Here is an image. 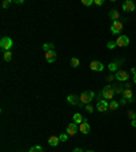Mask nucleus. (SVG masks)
I'll list each match as a JSON object with an SVG mask.
<instances>
[{"label": "nucleus", "instance_id": "20", "mask_svg": "<svg viewBox=\"0 0 136 152\" xmlns=\"http://www.w3.org/2000/svg\"><path fill=\"white\" fill-rule=\"evenodd\" d=\"M74 122L75 124H82V122H83V117H82V114H79V113L74 114Z\"/></svg>", "mask_w": 136, "mask_h": 152}, {"label": "nucleus", "instance_id": "32", "mask_svg": "<svg viewBox=\"0 0 136 152\" xmlns=\"http://www.w3.org/2000/svg\"><path fill=\"white\" fill-rule=\"evenodd\" d=\"M72 152H85V151H83V149H81V148H75Z\"/></svg>", "mask_w": 136, "mask_h": 152}, {"label": "nucleus", "instance_id": "23", "mask_svg": "<svg viewBox=\"0 0 136 152\" xmlns=\"http://www.w3.org/2000/svg\"><path fill=\"white\" fill-rule=\"evenodd\" d=\"M29 152H44V151H42V147L41 145H34V147H31Z\"/></svg>", "mask_w": 136, "mask_h": 152}, {"label": "nucleus", "instance_id": "12", "mask_svg": "<svg viewBox=\"0 0 136 152\" xmlns=\"http://www.w3.org/2000/svg\"><path fill=\"white\" fill-rule=\"evenodd\" d=\"M90 129H91V128H90V125H88L86 121H83L81 124V128H79V130H81L83 134H88V133H90Z\"/></svg>", "mask_w": 136, "mask_h": 152}, {"label": "nucleus", "instance_id": "9", "mask_svg": "<svg viewBox=\"0 0 136 152\" xmlns=\"http://www.w3.org/2000/svg\"><path fill=\"white\" fill-rule=\"evenodd\" d=\"M108 109H109V103H108V101H105V99H99L98 103H97V110L101 111V113H104V111H106Z\"/></svg>", "mask_w": 136, "mask_h": 152}, {"label": "nucleus", "instance_id": "1", "mask_svg": "<svg viewBox=\"0 0 136 152\" xmlns=\"http://www.w3.org/2000/svg\"><path fill=\"white\" fill-rule=\"evenodd\" d=\"M13 39L10 38V37H3L1 39H0V48L3 52H8L10 49L13 48Z\"/></svg>", "mask_w": 136, "mask_h": 152}, {"label": "nucleus", "instance_id": "33", "mask_svg": "<svg viewBox=\"0 0 136 152\" xmlns=\"http://www.w3.org/2000/svg\"><path fill=\"white\" fill-rule=\"evenodd\" d=\"M17 4H23V0H15Z\"/></svg>", "mask_w": 136, "mask_h": 152}, {"label": "nucleus", "instance_id": "14", "mask_svg": "<svg viewBox=\"0 0 136 152\" xmlns=\"http://www.w3.org/2000/svg\"><path fill=\"white\" fill-rule=\"evenodd\" d=\"M109 18L112 19V20H118V18H120V14H118V11L117 10H110L109 11Z\"/></svg>", "mask_w": 136, "mask_h": 152}, {"label": "nucleus", "instance_id": "11", "mask_svg": "<svg viewBox=\"0 0 136 152\" xmlns=\"http://www.w3.org/2000/svg\"><path fill=\"white\" fill-rule=\"evenodd\" d=\"M56 57H57V55H56L55 50H50V52H46V53H45V59H46L48 63H55Z\"/></svg>", "mask_w": 136, "mask_h": 152}, {"label": "nucleus", "instance_id": "31", "mask_svg": "<svg viewBox=\"0 0 136 152\" xmlns=\"http://www.w3.org/2000/svg\"><path fill=\"white\" fill-rule=\"evenodd\" d=\"M94 3H95L97 6H102V4H104V0H95Z\"/></svg>", "mask_w": 136, "mask_h": 152}, {"label": "nucleus", "instance_id": "30", "mask_svg": "<svg viewBox=\"0 0 136 152\" xmlns=\"http://www.w3.org/2000/svg\"><path fill=\"white\" fill-rule=\"evenodd\" d=\"M128 117H129L131 120H136V114L133 111H129V113H128Z\"/></svg>", "mask_w": 136, "mask_h": 152}, {"label": "nucleus", "instance_id": "6", "mask_svg": "<svg viewBox=\"0 0 136 152\" xmlns=\"http://www.w3.org/2000/svg\"><path fill=\"white\" fill-rule=\"evenodd\" d=\"M121 30H123V23H121V22L116 20V22H113V23H112L110 31L113 33V34H118V33H121Z\"/></svg>", "mask_w": 136, "mask_h": 152}, {"label": "nucleus", "instance_id": "24", "mask_svg": "<svg viewBox=\"0 0 136 152\" xmlns=\"http://www.w3.org/2000/svg\"><path fill=\"white\" fill-rule=\"evenodd\" d=\"M117 107H118V102H116V101H110V103H109V109L116 110Z\"/></svg>", "mask_w": 136, "mask_h": 152}, {"label": "nucleus", "instance_id": "10", "mask_svg": "<svg viewBox=\"0 0 136 152\" xmlns=\"http://www.w3.org/2000/svg\"><path fill=\"white\" fill-rule=\"evenodd\" d=\"M78 124H75V122H71L69 125L67 126V133L69 134V136H75V134L78 133Z\"/></svg>", "mask_w": 136, "mask_h": 152}, {"label": "nucleus", "instance_id": "5", "mask_svg": "<svg viewBox=\"0 0 136 152\" xmlns=\"http://www.w3.org/2000/svg\"><path fill=\"white\" fill-rule=\"evenodd\" d=\"M114 78H116L118 82H127L128 78H129V73L127 72V71H117L116 75H114Z\"/></svg>", "mask_w": 136, "mask_h": 152}, {"label": "nucleus", "instance_id": "4", "mask_svg": "<svg viewBox=\"0 0 136 152\" xmlns=\"http://www.w3.org/2000/svg\"><path fill=\"white\" fill-rule=\"evenodd\" d=\"M116 43H117V46H120V48H125V46H128V45H129V38H128V36L121 34V36L117 38Z\"/></svg>", "mask_w": 136, "mask_h": 152}, {"label": "nucleus", "instance_id": "26", "mask_svg": "<svg viewBox=\"0 0 136 152\" xmlns=\"http://www.w3.org/2000/svg\"><path fill=\"white\" fill-rule=\"evenodd\" d=\"M82 4L83 6H91V4H94V0H82Z\"/></svg>", "mask_w": 136, "mask_h": 152}, {"label": "nucleus", "instance_id": "25", "mask_svg": "<svg viewBox=\"0 0 136 152\" xmlns=\"http://www.w3.org/2000/svg\"><path fill=\"white\" fill-rule=\"evenodd\" d=\"M68 136H69L68 133H61L60 136H59V139H60V141H67L68 140Z\"/></svg>", "mask_w": 136, "mask_h": 152}, {"label": "nucleus", "instance_id": "27", "mask_svg": "<svg viewBox=\"0 0 136 152\" xmlns=\"http://www.w3.org/2000/svg\"><path fill=\"white\" fill-rule=\"evenodd\" d=\"M116 46H117L116 41H109V42H108V48L109 49H113V48H116Z\"/></svg>", "mask_w": 136, "mask_h": 152}, {"label": "nucleus", "instance_id": "28", "mask_svg": "<svg viewBox=\"0 0 136 152\" xmlns=\"http://www.w3.org/2000/svg\"><path fill=\"white\" fill-rule=\"evenodd\" d=\"M10 4H11V0H4V1L1 3V7H3V8H7V7H10Z\"/></svg>", "mask_w": 136, "mask_h": 152}, {"label": "nucleus", "instance_id": "19", "mask_svg": "<svg viewBox=\"0 0 136 152\" xmlns=\"http://www.w3.org/2000/svg\"><path fill=\"white\" fill-rule=\"evenodd\" d=\"M3 59H4V61H7V63H10L11 61V59H13V53L8 50V52H4L3 53Z\"/></svg>", "mask_w": 136, "mask_h": 152}, {"label": "nucleus", "instance_id": "17", "mask_svg": "<svg viewBox=\"0 0 136 152\" xmlns=\"http://www.w3.org/2000/svg\"><path fill=\"white\" fill-rule=\"evenodd\" d=\"M42 49H44V52L46 53V52H50V50H55V43H44L42 45Z\"/></svg>", "mask_w": 136, "mask_h": 152}, {"label": "nucleus", "instance_id": "21", "mask_svg": "<svg viewBox=\"0 0 136 152\" xmlns=\"http://www.w3.org/2000/svg\"><path fill=\"white\" fill-rule=\"evenodd\" d=\"M79 64H81L79 59H76V57H72V59H71V65H72L74 68H78L79 67Z\"/></svg>", "mask_w": 136, "mask_h": 152}, {"label": "nucleus", "instance_id": "16", "mask_svg": "<svg viewBox=\"0 0 136 152\" xmlns=\"http://www.w3.org/2000/svg\"><path fill=\"white\" fill-rule=\"evenodd\" d=\"M59 141H60V139H59L57 136H50V137H49V140H48V143H49V145L56 147L57 144H59Z\"/></svg>", "mask_w": 136, "mask_h": 152}, {"label": "nucleus", "instance_id": "37", "mask_svg": "<svg viewBox=\"0 0 136 152\" xmlns=\"http://www.w3.org/2000/svg\"><path fill=\"white\" fill-rule=\"evenodd\" d=\"M86 152H94V151H91V149H90V151H86Z\"/></svg>", "mask_w": 136, "mask_h": 152}, {"label": "nucleus", "instance_id": "35", "mask_svg": "<svg viewBox=\"0 0 136 152\" xmlns=\"http://www.w3.org/2000/svg\"><path fill=\"white\" fill-rule=\"evenodd\" d=\"M132 126H136V120H132Z\"/></svg>", "mask_w": 136, "mask_h": 152}, {"label": "nucleus", "instance_id": "2", "mask_svg": "<svg viewBox=\"0 0 136 152\" xmlns=\"http://www.w3.org/2000/svg\"><path fill=\"white\" fill-rule=\"evenodd\" d=\"M93 98H94L93 91H83L82 92V95L79 97V99H81L82 105H88L91 101H93Z\"/></svg>", "mask_w": 136, "mask_h": 152}, {"label": "nucleus", "instance_id": "3", "mask_svg": "<svg viewBox=\"0 0 136 152\" xmlns=\"http://www.w3.org/2000/svg\"><path fill=\"white\" fill-rule=\"evenodd\" d=\"M102 97L105 98V101H113V97H114V90L112 86H106L102 90Z\"/></svg>", "mask_w": 136, "mask_h": 152}, {"label": "nucleus", "instance_id": "8", "mask_svg": "<svg viewBox=\"0 0 136 152\" xmlns=\"http://www.w3.org/2000/svg\"><path fill=\"white\" fill-rule=\"evenodd\" d=\"M123 10L127 12H132L135 11V3L132 0H125L123 3Z\"/></svg>", "mask_w": 136, "mask_h": 152}, {"label": "nucleus", "instance_id": "22", "mask_svg": "<svg viewBox=\"0 0 136 152\" xmlns=\"http://www.w3.org/2000/svg\"><path fill=\"white\" fill-rule=\"evenodd\" d=\"M118 67H120V65H118L116 61H114V63H110V64H109V71L114 72V71H117V68H118Z\"/></svg>", "mask_w": 136, "mask_h": 152}, {"label": "nucleus", "instance_id": "7", "mask_svg": "<svg viewBox=\"0 0 136 152\" xmlns=\"http://www.w3.org/2000/svg\"><path fill=\"white\" fill-rule=\"evenodd\" d=\"M104 64L101 63V61H91L90 63V69L91 71H97V72H101V71H104Z\"/></svg>", "mask_w": 136, "mask_h": 152}, {"label": "nucleus", "instance_id": "34", "mask_svg": "<svg viewBox=\"0 0 136 152\" xmlns=\"http://www.w3.org/2000/svg\"><path fill=\"white\" fill-rule=\"evenodd\" d=\"M131 71H132V73H133V75H136V68H132Z\"/></svg>", "mask_w": 136, "mask_h": 152}, {"label": "nucleus", "instance_id": "18", "mask_svg": "<svg viewBox=\"0 0 136 152\" xmlns=\"http://www.w3.org/2000/svg\"><path fill=\"white\" fill-rule=\"evenodd\" d=\"M112 87H113L114 92H117V94H123L124 90H125V88H123V86H120V84H113Z\"/></svg>", "mask_w": 136, "mask_h": 152}, {"label": "nucleus", "instance_id": "29", "mask_svg": "<svg viewBox=\"0 0 136 152\" xmlns=\"http://www.w3.org/2000/svg\"><path fill=\"white\" fill-rule=\"evenodd\" d=\"M86 110L88 111V113H93V111H94V107L91 106V105H86Z\"/></svg>", "mask_w": 136, "mask_h": 152}, {"label": "nucleus", "instance_id": "15", "mask_svg": "<svg viewBox=\"0 0 136 152\" xmlns=\"http://www.w3.org/2000/svg\"><path fill=\"white\" fill-rule=\"evenodd\" d=\"M123 95H124V99H125V101H127V99H128V101H132V95H133V94H132V91H131V88H125V90H124V92H123Z\"/></svg>", "mask_w": 136, "mask_h": 152}, {"label": "nucleus", "instance_id": "36", "mask_svg": "<svg viewBox=\"0 0 136 152\" xmlns=\"http://www.w3.org/2000/svg\"><path fill=\"white\" fill-rule=\"evenodd\" d=\"M133 83L136 84V75H133Z\"/></svg>", "mask_w": 136, "mask_h": 152}, {"label": "nucleus", "instance_id": "13", "mask_svg": "<svg viewBox=\"0 0 136 152\" xmlns=\"http://www.w3.org/2000/svg\"><path fill=\"white\" fill-rule=\"evenodd\" d=\"M67 101H68V103H71V105H78V102H79L81 99L76 97L75 94H69L67 97Z\"/></svg>", "mask_w": 136, "mask_h": 152}]
</instances>
